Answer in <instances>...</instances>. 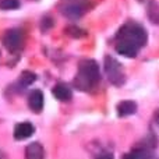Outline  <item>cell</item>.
<instances>
[{"mask_svg":"<svg viewBox=\"0 0 159 159\" xmlns=\"http://www.w3.org/2000/svg\"><path fill=\"white\" fill-rule=\"evenodd\" d=\"M101 80L99 66L92 59H85L80 61L78 74L74 78V85L81 91H89L92 87H95Z\"/></svg>","mask_w":159,"mask_h":159,"instance_id":"cell-1","label":"cell"},{"mask_svg":"<svg viewBox=\"0 0 159 159\" xmlns=\"http://www.w3.org/2000/svg\"><path fill=\"white\" fill-rule=\"evenodd\" d=\"M147 31L143 27L134 22H129V24L123 25L120 31L117 32V41H129L131 43L137 45L138 48L144 46L147 43Z\"/></svg>","mask_w":159,"mask_h":159,"instance_id":"cell-2","label":"cell"},{"mask_svg":"<svg viewBox=\"0 0 159 159\" xmlns=\"http://www.w3.org/2000/svg\"><path fill=\"white\" fill-rule=\"evenodd\" d=\"M105 71L107 74V78L112 84L115 85H121L124 82V73L121 66L119 64L117 60H115L113 57L107 56L105 59Z\"/></svg>","mask_w":159,"mask_h":159,"instance_id":"cell-3","label":"cell"},{"mask_svg":"<svg viewBox=\"0 0 159 159\" xmlns=\"http://www.w3.org/2000/svg\"><path fill=\"white\" fill-rule=\"evenodd\" d=\"M3 45L11 53H16L21 49L22 34L20 30H8L3 34Z\"/></svg>","mask_w":159,"mask_h":159,"instance_id":"cell-4","label":"cell"},{"mask_svg":"<svg viewBox=\"0 0 159 159\" xmlns=\"http://www.w3.org/2000/svg\"><path fill=\"white\" fill-rule=\"evenodd\" d=\"M28 106L34 113H39L43 109V93L41 89H34L28 95Z\"/></svg>","mask_w":159,"mask_h":159,"instance_id":"cell-5","label":"cell"},{"mask_svg":"<svg viewBox=\"0 0 159 159\" xmlns=\"http://www.w3.org/2000/svg\"><path fill=\"white\" fill-rule=\"evenodd\" d=\"M35 133V127L30 121H22L14 127V138L16 140H27Z\"/></svg>","mask_w":159,"mask_h":159,"instance_id":"cell-6","label":"cell"},{"mask_svg":"<svg viewBox=\"0 0 159 159\" xmlns=\"http://www.w3.org/2000/svg\"><path fill=\"white\" fill-rule=\"evenodd\" d=\"M140 48L137 45L131 43L129 41H117L116 43V50L117 53H120L121 56H126V57H135L138 53Z\"/></svg>","mask_w":159,"mask_h":159,"instance_id":"cell-7","label":"cell"},{"mask_svg":"<svg viewBox=\"0 0 159 159\" xmlns=\"http://www.w3.org/2000/svg\"><path fill=\"white\" fill-rule=\"evenodd\" d=\"M45 149L39 143H31L25 148V159H43Z\"/></svg>","mask_w":159,"mask_h":159,"instance_id":"cell-8","label":"cell"},{"mask_svg":"<svg viewBox=\"0 0 159 159\" xmlns=\"http://www.w3.org/2000/svg\"><path fill=\"white\" fill-rule=\"evenodd\" d=\"M53 95H55V98L59 99V101L67 102L71 99L73 93H71V89H70L66 84H57L53 88Z\"/></svg>","mask_w":159,"mask_h":159,"instance_id":"cell-9","label":"cell"},{"mask_svg":"<svg viewBox=\"0 0 159 159\" xmlns=\"http://www.w3.org/2000/svg\"><path fill=\"white\" fill-rule=\"evenodd\" d=\"M135 112H137V103L134 101H123L117 105V113L121 117L130 116Z\"/></svg>","mask_w":159,"mask_h":159,"instance_id":"cell-10","label":"cell"},{"mask_svg":"<svg viewBox=\"0 0 159 159\" xmlns=\"http://www.w3.org/2000/svg\"><path fill=\"white\" fill-rule=\"evenodd\" d=\"M61 11H63V14L67 17V18H80L82 14V8L80 4H75V3H69V4H66L63 8H61Z\"/></svg>","mask_w":159,"mask_h":159,"instance_id":"cell-11","label":"cell"},{"mask_svg":"<svg viewBox=\"0 0 159 159\" xmlns=\"http://www.w3.org/2000/svg\"><path fill=\"white\" fill-rule=\"evenodd\" d=\"M123 159H152L151 154L145 149H134L123 157Z\"/></svg>","mask_w":159,"mask_h":159,"instance_id":"cell-12","label":"cell"},{"mask_svg":"<svg viewBox=\"0 0 159 159\" xmlns=\"http://www.w3.org/2000/svg\"><path fill=\"white\" fill-rule=\"evenodd\" d=\"M36 80V75L34 74L32 71H24L21 75H20V84L22 87H28V85L34 84Z\"/></svg>","mask_w":159,"mask_h":159,"instance_id":"cell-13","label":"cell"},{"mask_svg":"<svg viewBox=\"0 0 159 159\" xmlns=\"http://www.w3.org/2000/svg\"><path fill=\"white\" fill-rule=\"evenodd\" d=\"M2 10H17L20 8V0H0Z\"/></svg>","mask_w":159,"mask_h":159,"instance_id":"cell-14","label":"cell"},{"mask_svg":"<svg viewBox=\"0 0 159 159\" xmlns=\"http://www.w3.org/2000/svg\"><path fill=\"white\" fill-rule=\"evenodd\" d=\"M148 14H149V20L155 24H159V7L157 3H151V6L148 7Z\"/></svg>","mask_w":159,"mask_h":159,"instance_id":"cell-15","label":"cell"},{"mask_svg":"<svg viewBox=\"0 0 159 159\" xmlns=\"http://www.w3.org/2000/svg\"><path fill=\"white\" fill-rule=\"evenodd\" d=\"M66 32L69 34V35H71L73 38H80V36L85 35L84 31H81V30H80V28H77V27H69V28L66 30Z\"/></svg>","mask_w":159,"mask_h":159,"instance_id":"cell-16","label":"cell"},{"mask_svg":"<svg viewBox=\"0 0 159 159\" xmlns=\"http://www.w3.org/2000/svg\"><path fill=\"white\" fill-rule=\"evenodd\" d=\"M41 25H42V31H46L48 28H52V25H53V20H52V18H49V17H45Z\"/></svg>","mask_w":159,"mask_h":159,"instance_id":"cell-17","label":"cell"},{"mask_svg":"<svg viewBox=\"0 0 159 159\" xmlns=\"http://www.w3.org/2000/svg\"><path fill=\"white\" fill-rule=\"evenodd\" d=\"M96 159H113V155L109 154V152H103V154H101Z\"/></svg>","mask_w":159,"mask_h":159,"instance_id":"cell-18","label":"cell"},{"mask_svg":"<svg viewBox=\"0 0 159 159\" xmlns=\"http://www.w3.org/2000/svg\"><path fill=\"white\" fill-rule=\"evenodd\" d=\"M157 123L159 124V113H158V115H157Z\"/></svg>","mask_w":159,"mask_h":159,"instance_id":"cell-19","label":"cell"}]
</instances>
